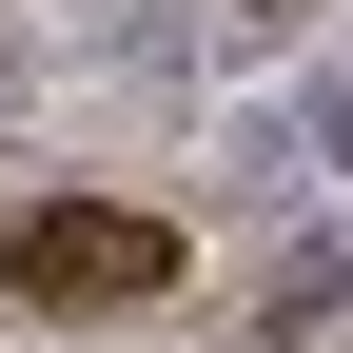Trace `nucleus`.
I'll list each match as a JSON object with an SVG mask.
<instances>
[{
	"label": "nucleus",
	"instance_id": "7ed1b4c3",
	"mask_svg": "<svg viewBox=\"0 0 353 353\" xmlns=\"http://www.w3.org/2000/svg\"><path fill=\"white\" fill-rule=\"evenodd\" d=\"M216 20H236V39H275V20H294V0H216Z\"/></svg>",
	"mask_w": 353,
	"mask_h": 353
},
{
	"label": "nucleus",
	"instance_id": "f03ea898",
	"mask_svg": "<svg viewBox=\"0 0 353 353\" xmlns=\"http://www.w3.org/2000/svg\"><path fill=\"white\" fill-rule=\"evenodd\" d=\"M334 314H353V255L334 236H275V255H255V334H275V353H314Z\"/></svg>",
	"mask_w": 353,
	"mask_h": 353
},
{
	"label": "nucleus",
	"instance_id": "f257e3e1",
	"mask_svg": "<svg viewBox=\"0 0 353 353\" xmlns=\"http://www.w3.org/2000/svg\"><path fill=\"white\" fill-rule=\"evenodd\" d=\"M0 294H39V314H79V294H176V236L118 216V196H59V216L0 236Z\"/></svg>",
	"mask_w": 353,
	"mask_h": 353
}]
</instances>
